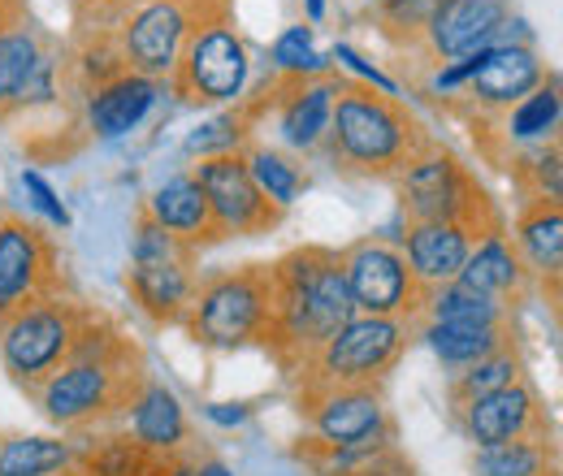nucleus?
<instances>
[{
  "instance_id": "10",
  "label": "nucleus",
  "mask_w": 563,
  "mask_h": 476,
  "mask_svg": "<svg viewBox=\"0 0 563 476\" xmlns=\"http://www.w3.org/2000/svg\"><path fill=\"white\" fill-rule=\"evenodd\" d=\"M343 78L347 74H312V78L274 74L252 96H243L239 109L247 113L252 126L274 122L282 152L308 160V156H321V143L330 131V109H334V96H339Z\"/></svg>"
},
{
  "instance_id": "43",
  "label": "nucleus",
  "mask_w": 563,
  "mask_h": 476,
  "mask_svg": "<svg viewBox=\"0 0 563 476\" xmlns=\"http://www.w3.org/2000/svg\"><path fill=\"white\" fill-rule=\"evenodd\" d=\"M205 416H209L212 424H221V429H243L256 416V408L252 403H209Z\"/></svg>"
},
{
  "instance_id": "16",
  "label": "nucleus",
  "mask_w": 563,
  "mask_h": 476,
  "mask_svg": "<svg viewBox=\"0 0 563 476\" xmlns=\"http://www.w3.org/2000/svg\"><path fill=\"white\" fill-rule=\"evenodd\" d=\"M191 178L200 182L205 200L212 208V221L221 225L225 243L230 239H261V234H274L286 212L278 204H269L261 196V187L252 182L247 174V160L243 152H225V156H209V160H196L191 165Z\"/></svg>"
},
{
  "instance_id": "36",
  "label": "nucleus",
  "mask_w": 563,
  "mask_h": 476,
  "mask_svg": "<svg viewBox=\"0 0 563 476\" xmlns=\"http://www.w3.org/2000/svg\"><path fill=\"white\" fill-rule=\"evenodd\" d=\"M446 0H368V22L377 26V35L399 48V53H412L421 44L429 18L442 9Z\"/></svg>"
},
{
  "instance_id": "30",
  "label": "nucleus",
  "mask_w": 563,
  "mask_h": 476,
  "mask_svg": "<svg viewBox=\"0 0 563 476\" xmlns=\"http://www.w3.org/2000/svg\"><path fill=\"white\" fill-rule=\"evenodd\" d=\"M152 464V451L118 424V429H96L74 442V468L82 476H143Z\"/></svg>"
},
{
  "instance_id": "11",
  "label": "nucleus",
  "mask_w": 563,
  "mask_h": 476,
  "mask_svg": "<svg viewBox=\"0 0 563 476\" xmlns=\"http://www.w3.org/2000/svg\"><path fill=\"white\" fill-rule=\"evenodd\" d=\"M62 290H74L62 243L48 225L0 208V321Z\"/></svg>"
},
{
  "instance_id": "14",
  "label": "nucleus",
  "mask_w": 563,
  "mask_h": 476,
  "mask_svg": "<svg viewBox=\"0 0 563 476\" xmlns=\"http://www.w3.org/2000/svg\"><path fill=\"white\" fill-rule=\"evenodd\" d=\"M209 4L212 0H143L118 22V31H109L122 66L143 78L169 82L191 26L209 13Z\"/></svg>"
},
{
  "instance_id": "33",
  "label": "nucleus",
  "mask_w": 563,
  "mask_h": 476,
  "mask_svg": "<svg viewBox=\"0 0 563 476\" xmlns=\"http://www.w3.org/2000/svg\"><path fill=\"white\" fill-rule=\"evenodd\" d=\"M503 174L511 178L520 204H563V147L555 143H538L516 152Z\"/></svg>"
},
{
  "instance_id": "46",
  "label": "nucleus",
  "mask_w": 563,
  "mask_h": 476,
  "mask_svg": "<svg viewBox=\"0 0 563 476\" xmlns=\"http://www.w3.org/2000/svg\"><path fill=\"white\" fill-rule=\"evenodd\" d=\"M303 9H308V26L325 18V0H303Z\"/></svg>"
},
{
  "instance_id": "23",
  "label": "nucleus",
  "mask_w": 563,
  "mask_h": 476,
  "mask_svg": "<svg viewBox=\"0 0 563 476\" xmlns=\"http://www.w3.org/2000/svg\"><path fill=\"white\" fill-rule=\"evenodd\" d=\"M516 256L538 290H547L551 303H560L563 281V204H516L507 225Z\"/></svg>"
},
{
  "instance_id": "8",
  "label": "nucleus",
  "mask_w": 563,
  "mask_h": 476,
  "mask_svg": "<svg viewBox=\"0 0 563 476\" xmlns=\"http://www.w3.org/2000/svg\"><path fill=\"white\" fill-rule=\"evenodd\" d=\"M417 342L412 321H395V317H360L325 342L295 377V390H330V386H382L390 381V373L399 368V359L408 355V346Z\"/></svg>"
},
{
  "instance_id": "45",
  "label": "nucleus",
  "mask_w": 563,
  "mask_h": 476,
  "mask_svg": "<svg viewBox=\"0 0 563 476\" xmlns=\"http://www.w3.org/2000/svg\"><path fill=\"white\" fill-rule=\"evenodd\" d=\"M196 476H234V468L221 455H196Z\"/></svg>"
},
{
  "instance_id": "9",
  "label": "nucleus",
  "mask_w": 563,
  "mask_h": 476,
  "mask_svg": "<svg viewBox=\"0 0 563 476\" xmlns=\"http://www.w3.org/2000/svg\"><path fill=\"white\" fill-rule=\"evenodd\" d=\"M196 281H200V252L183 247L152 217L135 212L131 261H126V273H122V286H126L131 303L152 325L183 330L187 308L196 299Z\"/></svg>"
},
{
  "instance_id": "26",
  "label": "nucleus",
  "mask_w": 563,
  "mask_h": 476,
  "mask_svg": "<svg viewBox=\"0 0 563 476\" xmlns=\"http://www.w3.org/2000/svg\"><path fill=\"white\" fill-rule=\"evenodd\" d=\"M299 460H308L317 476H417V464L399 451L395 416L360 442L334 446V451H299Z\"/></svg>"
},
{
  "instance_id": "13",
  "label": "nucleus",
  "mask_w": 563,
  "mask_h": 476,
  "mask_svg": "<svg viewBox=\"0 0 563 476\" xmlns=\"http://www.w3.org/2000/svg\"><path fill=\"white\" fill-rule=\"evenodd\" d=\"M62 62L53 40L35 26V18L0 31V126L53 109L62 100Z\"/></svg>"
},
{
  "instance_id": "31",
  "label": "nucleus",
  "mask_w": 563,
  "mask_h": 476,
  "mask_svg": "<svg viewBox=\"0 0 563 476\" xmlns=\"http://www.w3.org/2000/svg\"><path fill=\"white\" fill-rule=\"evenodd\" d=\"M421 321H438V325H516V303H503V299L468 290L460 281H446V286L424 295Z\"/></svg>"
},
{
  "instance_id": "12",
  "label": "nucleus",
  "mask_w": 563,
  "mask_h": 476,
  "mask_svg": "<svg viewBox=\"0 0 563 476\" xmlns=\"http://www.w3.org/2000/svg\"><path fill=\"white\" fill-rule=\"evenodd\" d=\"M339 256H343V277L360 317H395L412 325L421 321L424 290L408 269L399 243H390L386 234H364L339 247Z\"/></svg>"
},
{
  "instance_id": "37",
  "label": "nucleus",
  "mask_w": 563,
  "mask_h": 476,
  "mask_svg": "<svg viewBox=\"0 0 563 476\" xmlns=\"http://www.w3.org/2000/svg\"><path fill=\"white\" fill-rule=\"evenodd\" d=\"M252 139H256V126L247 122V113L239 104H230L225 113L209 118L205 126H196L191 135L183 139V156L209 160V156H225V152H243Z\"/></svg>"
},
{
  "instance_id": "44",
  "label": "nucleus",
  "mask_w": 563,
  "mask_h": 476,
  "mask_svg": "<svg viewBox=\"0 0 563 476\" xmlns=\"http://www.w3.org/2000/svg\"><path fill=\"white\" fill-rule=\"evenodd\" d=\"M26 18H31V4H26V0H0V31L18 26V22H26Z\"/></svg>"
},
{
  "instance_id": "21",
  "label": "nucleus",
  "mask_w": 563,
  "mask_h": 476,
  "mask_svg": "<svg viewBox=\"0 0 563 476\" xmlns=\"http://www.w3.org/2000/svg\"><path fill=\"white\" fill-rule=\"evenodd\" d=\"M143 217H152L165 234H174L183 247H191V252H209V247H221L225 243V234H221V225L212 221V208L205 200V191H200V182L191 178V169H183V174H169L165 182H156L152 191H147V200L140 204Z\"/></svg>"
},
{
  "instance_id": "17",
  "label": "nucleus",
  "mask_w": 563,
  "mask_h": 476,
  "mask_svg": "<svg viewBox=\"0 0 563 476\" xmlns=\"http://www.w3.org/2000/svg\"><path fill=\"white\" fill-rule=\"evenodd\" d=\"M511 13H516V0H446L429 18L421 44L412 53H404V66L429 78L433 69L455 62V57L490 48Z\"/></svg>"
},
{
  "instance_id": "34",
  "label": "nucleus",
  "mask_w": 563,
  "mask_h": 476,
  "mask_svg": "<svg viewBox=\"0 0 563 476\" xmlns=\"http://www.w3.org/2000/svg\"><path fill=\"white\" fill-rule=\"evenodd\" d=\"M70 468V438H48V433H9V438H0V476H62Z\"/></svg>"
},
{
  "instance_id": "22",
  "label": "nucleus",
  "mask_w": 563,
  "mask_h": 476,
  "mask_svg": "<svg viewBox=\"0 0 563 476\" xmlns=\"http://www.w3.org/2000/svg\"><path fill=\"white\" fill-rule=\"evenodd\" d=\"M165 91H169L165 82L143 78V74H131V69L113 74L109 82H100V87H91V91L82 96L87 135L104 139V143L126 139L131 131H140L143 122H147V113L161 104Z\"/></svg>"
},
{
  "instance_id": "6",
  "label": "nucleus",
  "mask_w": 563,
  "mask_h": 476,
  "mask_svg": "<svg viewBox=\"0 0 563 476\" xmlns=\"http://www.w3.org/2000/svg\"><path fill=\"white\" fill-rule=\"evenodd\" d=\"M247 82H252V48L239 26L234 0H212L209 13L191 26L165 87L187 109H225L247 96Z\"/></svg>"
},
{
  "instance_id": "41",
  "label": "nucleus",
  "mask_w": 563,
  "mask_h": 476,
  "mask_svg": "<svg viewBox=\"0 0 563 476\" xmlns=\"http://www.w3.org/2000/svg\"><path fill=\"white\" fill-rule=\"evenodd\" d=\"M330 62H339V66H347L352 74H360V82H368V87H377V91H386V96H399V87H395V78H386L382 69L373 66L368 57H360L352 44H334V53H330Z\"/></svg>"
},
{
  "instance_id": "2",
  "label": "nucleus",
  "mask_w": 563,
  "mask_h": 476,
  "mask_svg": "<svg viewBox=\"0 0 563 476\" xmlns=\"http://www.w3.org/2000/svg\"><path fill=\"white\" fill-rule=\"evenodd\" d=\"M269 286H274V325H269L265 355L290 381L352 321L355 303L347 277H343L339 247H321V243H303V247L282 252L269 265Z\"/></svg>"
},
{
  "instance_id": "47",
  "label": "nucleus",
  "mask_w": 563,
  "mask_h": 476,
  "mask_svg": "<svg viewBox=\"0 0 563 476\" xmlns=\"http://www.w3.org/2000/svg\"><path fill=\"white\" fill-rule=\"evenodd\" d=\"M62 476H82V473H78V468H70V473H62Z\"/></svg>"
},
{
  "instance_id": "20",
  "label": "nucleus",
  "mask_w": 563,
  "mask_h": 476,
  "mask_svg": "<svg viewBox=\"0 0 563 476\" xmlns=\"http://www.w3.org/2000/svg\"><path fill=\"white\" fill-rule=\"evenodd\" d=\"M451 424L473 446H498V442H516V438H555L551 416L542 408V395L529 377H520L503 390H490L473 403L451 408Z\"/></svg>"
},
{
  "instance_id": "5",
  "label": "nucleus",
  "mask_w": 563,
  "mask_h": 476,
  "mask_svg": "<svg viewBox=\"0 0 563 476\" xmlns=\"http://www.w3.org/2000/svg\"><path fill=\"white\" fill-rule=\"evenodd\" d=\"M274 325V286H269V265H221V269L200 273L196 299L187 308L183 334L200 351H265Z\"/></svg>"
},
{
  "instance_id": "1",
  "label": "nucleus",
  "mask_w": 563,
  "mask_h": 476,
  "mask_svg": "<svg viewBox=\"0 0 563 476\" xmlns=\"http://www.w3.org/2000/svg\"><path fill=\"white\" fill-rule=\"evenodd\" d=\"M147 377L152 373L143 346L126 334L118 317L96 308L82 339L74 342L70 359L53 377H44L26 399L48 424L82 438L96 429H118Z\"/></svg>"
},
{
  "instance_id": "38",
  "label": "nucleus",
  "mask_w": 563,
  "mask_h": 476,
  "mask_svg": "<svg viewBox=\"0 0 563 476\" xmlns=\"http://www.w3.org/2000/svg\"><path fill=\"white\" fill-rule=\"evenodd\" d=\"M274 74H290V78H312V74H334V62L325 53H317V35L308 22L286 26L274 40Z\"/></svg>"
},
{
  "instance_id": "40",
  "label": "nucleus",
  "mask_w": 563,
  "mask_h": 476,
  "mask_svg": "<svg viewBox=\"0 0 563 476\" xmlns=\"http://www.w3.org/2000/svg\"><path fill=\"white\" fill-rule=\"evenodd\" d=\"M22 187H26L31 204H35L40 212H44V217H48V225H57V230H70V225H74L70 208H66V200L53 191V182H48L40 169H22Z\"/></svg>"
},
{
  "instance_id": "7",
  "label": "nucleus",
  "mask_w": 563,
  "mask_h": 476,
  "mask_svg": "<svg viewBox=\"0 0 563 476\" xmlns=\"http://www.w3.org/2000/svg\"><path fill=\"white\" fill-rule=\"evenodd\" d=\"M96 317V303H82L74 290L48 295L9 321H0V368L4 377L31 395L44 377H53L70 359L74 342L82 339L87 321Z\"/></svg>"
},
{
  "instance_id": "4",
  "label": "nucleus",
  "mask_w": 563,
  "mask_h": 476,
  "mask_svg": "<svg viewBox=\"0 0 563 476\" xmlns=\"http://www.w3.org/2000/svg\"><path fill=\"white\" fill-rule=\"evenodd\" d=\"M390 187H395V204H399L404 225L455 221V225L473 230L477 239L507 230V212L486 191V182L442 139H429L421 152L395 174Z\"/></svg>"
},
{
  "instance_id": "39",
  "label": "nucleus",
  "mask_w": 563,
  "mask_h": 476,
  "mask_svg": "<svg viewBox=\"0 0 563 476\" xmlns=\"http://www.w3.org/2000/svg\"><path fill=\"white\" fill-rule=\"evenodd\" d=\"M143 0H70V35H96V31H118V22L140 9Z\"/></svg>"
},
{
  "instance_id": "24",
  "label": "nucleus",
  "mask_w": 563,
  "mask_h": 476,
  "mask_svg": "<svg viewBox=\"0 0 563 476\" xmlns=\"http://www.w3.org/2000/svg\"><path fill=\"white\" fill-rule=\"evenodd\" d=\"M473 243H477V234L455 221H417V225H404V234H399V252H404L412 277L421 281L424 295L460 277Z\"/></svg>"
},
{
  "instance_id": "3",
  "label": "nucleus",
  "mask_w": 563,
  "mask_h": 476,
  "mask_svg": "<svg viewBox=\"0 0 563 476\" xmlns=\"http://www.w3.org/2000/svg\"><path fill=\"white\" fill-rule=\"evenodd\" d=\"M429 126L399 100L368 82L343 78L321 156L334 174L360 182H395V174L429 143Z\"/></svg>"
},
{
  "instance_id": "35",
  "label": "nucleus",
  "mask_w": 563,
  "mask_h": 476,
  "mask_svg": "<svg viewBox=\"0 0 563 476\" xmlns=\"http://www.w3.org/2000/svg\"><path fill=\"white\" fill-rule=\"evenodd\" d=\"M520 377H529V364H525V351H520V342H516V346H503V351H494L486 359H477V364L451 373V377H446V408L473 403V399H482V395H490V390H503V386H511V381H520Z\"/></svg>"
},
{
  "instance_id": "25",
  "label": "nucleus",
  "mask_w": 563,
  "mask_h": 476,
  "mask_svg": "<svg viewBox=\"0 0 563 476\" xmlns=\"http://www.w3.org/2000/svg\"><path fill=\"white\" fill-rule=\"evenodd\" d=\"M122 429L152 455H174V451L191 446V416L183 408V399L156 377L143 381V390L135 395Z\"/></svg>"
},
{
  "instance_id": "19",
  "label": "nucleus",
  "mask_w": 563,
  "mask_h": 476,
  "mask_svg": "<svg viewBox=\"0 0 563 476\" xmlns=\"http://www.w3.org/2000/svg\"><path fill=\"white\" fill-rule=\"evenodd\" d=\"M560 126H563V82H560V69H547V78L520 104H511L507 113H498L490 122H473L468 135L477 143L482 160L503 174V165L516 152L538 147V143H555Z\"/></svg>"
},
{
  "instance_id": "28",
  "label": "nucleus",
  "mask_w": 563,
  "mask_h": 476,
  "mask_svg": "<svg viewBox=\"0 0 563 476\" xmlns=\"http://www.w3.org/2000/svg\"><path fill=\"white\" fill-rule=\"evenodd\" d=\"M417 342L429 346V355L451 377V373L486 359L503 346H516L520 334H516V325H438V321H417Z\"/></svg>"
},
{
  "instance_id": "27",
  "label": "nucleus",
  "mask_w": 563,
  "mask_h": 476,
  "mask_svg": "<svg viewBox=\"0 0 563 476\" xmlns=\"http://www.w3.org/2000/svg\"><path fill=\"white\" fill-rule=\"evenodd\" d=\"M455 281L468 286V290H482V295H490V299L516 303V308H520V299H525L529 286H533L525 265H520V256H516V243H511L507 230L477 239Z\"/></svg>"
},
{
  "instance_id": "29",
  "label": "nucleus",
  "mask_w": 563,
  "mask_h": 476,
  "mask_svg": "<svg viewBox=\"0 0 563 476\" xmlns=\"http://www.w3.org/2000/svg\"><path fill=\"white\" fill-rule=\"evenodd\" d=\"M243 160H247V174H252V182L261 187V196H265L269 204H278L282 212H290L295 200H303V191L312 187V174L303 169V160L290 156V152H282V147H274V143L252 139V143L243 147Z\"/></svg>"
},
{
  "instance_id": "42",
  "label": "nucleus",
  "mask_w": 563,
  "mask_h": 476,
  "mask_svg": "<svg viewBox=\"0 0 563 476\" xmlns=\"http://www.w3.org/2000/svg\"><path fill=\"white\" fill-rule=\"evenodd\" d=\"M143 476H196V451H174V455H152Z\"/></svg>"
},
{
  "instance_id": "32",
  "label": "nucleus",
  "mask_w": 563,
  "mask_h": 476,
  "mask_svg": "<svg viewBox=\"0 0 563 476\" xmlns=\"http://www.w3.org/2000/svg\"><path fill=\"white\" fill-rule=\"evenodd\" d=\"M473 476H560L555 438H516L498 446H477L468 460Z\"/></svg>"
},
{
  "instance_id": "15",
  "label": "nucleus",
  "mask_w": 563,
  "mask_h": 476,
  "mask_svg": "<svg viewBox=\"0 0 563 476\" xmlns=\"http://www.w3.org/2000/svg\"><path fill=\"white\" fill-rule=\"evenodd\" d=\"M547 62L538 48H525V44H490L482 69L442 104V113L460 118V122H490L498 113H507L511 104H520L542 78H547Z\"/></svg>"
},
{
  "instance_id": "18",
  "label": "nucleus",
  "mask_w": 563,
  "mask_h": 476,
  "mask_svg": "<svg viewBox=\"0 0 563 476\" xmlns=\"http://www.w3.org/2000/svg\"><path fill=\"white\" fill-rule=\"evenodd\" d=\"M295 411L308 429L299 451H334L377 433L390 411L382 386H330V390H295Z\"/></svg>"
}]
</instances>
